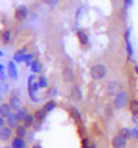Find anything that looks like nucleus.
<instances>
[{
  "label": "nucleus",
  "instance_id": "12",
  "mask_svg": "<svg viewBox=\"0 0 138 148\" xmlns=\"http://www.w3.org/2000/svg\"><path fill=\"white\" fill-rule=\"evenodd\" d=\"M27 144L26 142L23 140V138H18L15 137L13 140H12V148H26Z\"/></svg>",
  "mask_w": 138,
  "mask_h": 148
},
{
  "label": "nucleus",
  "instance_id": "6",
  "mask_svg": "<svg viewBox=\"0 0 138 148\" xmlns=\"http://www.w3.org/2000/svg\"><path fill=\"white\" fill-rule=\"evenodd\" d=\"M27 15H28V9L26 5H19L15 9V18L18 21H23L24 18H27Z\"/></svg>",
  "mask_w": 138,
  "mask_h": 148
},
{
  "label": "nucleus",
  "instance_id": "19",
  "mask_svg": "<svg viewBox=\"0 0 138 148\" xmlns=\"http://www.w3.org/2000/svg\"><path fill=\"white\" fill-rule=\"evenodd\" d=\"M9 105H10V107H12L13 110L18 111V110H19V106H21V101H19V98L15 97V96H13V97L10 98V102H9Z\"/></svg>",
  "mask_w": 138,
  "mask_h": 148
},
{
  "label": "nucleus",
  "instance_id": "35",
  "mask_svg": "<svg viewBox=\"0 0 138 148\" xmlns=\"http://www.w3.org/2000/svg\"><path fill=\"white\" fill-rule=\"evenodd\" d=\"M134 69H136V72L138 73V65H136V68H134Z\"/></svg>",
  "mask_w": 138,
  "mask_h": 148
},
{
  "label": "nucleus",
  "instance_id": "16",
  "mask_svg": "<svg viewBox=\"0 0 138 148\" xmlns=\"http://www.w3.org/2000/svg\"><path fill=\"white\" fill-rule=\"evenodd\" d=\"M28 110L27 109H24V107H22V109H19L15 112V116H17V119H18V121H24V119L27 118V115H28Z\"/></svg>",
  "mask_w": 138,
  "mask_h": 148
},
{
  "label": "nucleus",
  "instance_id": "20",
  "mask_svg": "<svg viewBox=\"0 0 138 148\" xmlns=\"http://www.w3.org/2000/svg\"><path fill=\"white\" fill-rule=\"evenodd\" d=\"M129 110L133 115H138V100H132L129 103Z\"/></svg>",
  "mask_w": 138,
  "mask_h": 148
},
{
  "label": "nucleus",
  "instance_id": "3",
  "mask_svg": "<svg viewBox=\"0 0 138 148\" xmlns=\"http://www.w3.org/2000/svg\"><path fill=\"white\" fill-rule=\"evenodd\" d=\"M128 102H129V95L127 92H122V93H119L115 97L114 106H115V109H123V107L127 106Z\"/></svg>",
  "mask_w": 138,
  "mask_h": 148
},
{
  "label": "nucleus",
  "instance_id": "9",
  "mask_svg": "<svg viewBox=\"0 0 138 148\" xmlns=\"http://www.w3.org/2000/svg\"><path fill=\"white\" fill-rule=\"evenodd\" d=\"M26 55H27V49L23 47V49H21V50H18L13 55V60L17 61V63H22V61H24V58H26Z\"/></svg>",
  "mask_w": 138,
  "mask_h": 148
},
{
  "label": "nucleus",
  "instance_id": "23",
  "mask_svg": "<svg viewBox=\"0 0 138 148\" xmlns=\"http://www.w3.org/2000/svg\"><path fill=\"white\" fill-rule=\"evenodd\" d=\"M55 107H56V103H55L54 101H47L44 106V110L46 111V112H50V111L55 110Z\"/></svg>",
  "mask_w": 138,
  "mask_h": 148
},
{
  "label": "nucleus",
  "instance_id": "22",
  "mask_svg": "<svg viewBox=\"0 0 138 148\" xmlns=\"http://www.w3.org/2000/svg\"><path fill=\"white\" fill-rule=\"evenodd\" d=\"M46 114H47V112H46L44 109H41V110H37V111H36V112H35V116H36V119H37L38 121H44Z\"/></svg>",
  "mask_w": 138,
  "mask_h": 148
},
{
  "label": "nucleus",
  "instance_id": "27",
  "mask_svg": "<svg viewBox=\"0 0 138 148\" xmlns=\"http://www.w3.org/2000/svg\"><path fill=\"white\" fill-rule=\"evenodd\" d=\"M37 82H38V84H40V87H41V88H46V87H47V84H49L47 79H46L45 77H40Z\"/></svg>",
  "mask_w": 138,
  "mask_h": 148
},
{
  "label": "nucleus",
  "instance_id": "29",
  "mask_svg": "<svg viewBox=\"0 0 138 148\" xmlns=\"http://www.w3.org/2000/svg\"><path fill=\"white\" fill-rule=\"evenodd\" d=\"M132 134L134 135V138H137V139H138V126H137V128H134V129H133Z\"/></svg>",
  "mask_w": 138,
  "mask_h": 148
},
{
  "label": "nucleus",
  "instance_id": "33",
  "mask_svg": "<svg viewBox=\"0 0 138 148\" xmlns=\"http://www.w3.org/2000/svg\"><path fill=\"white\" fill-rule=\"evenodd\" d=\"M106 114H110V115H111V114H113V111H111V107H106Z\"/></svg>",
  "mask_w": 138,
  "mask_h": 148
},
{
  "label": "nucleus",
  "instance_id": "32",
  "mask_svg": "<svg viewBox=\"0 0 138 148\" xmlns=\"http://www.w3.org/2000/svg\"><path fill=\"white\" fill-rule=\"evenodd\" d=\"M0 125H1V128L5 126V118H0Z\"/></svg>",
  "mask_w": 138,
  "mask_h": 148
},
{
  "label": "nucleus",
  "instance_id": "10",
  "mask_svg": "<svg viewBox=\"0 0 138 148\" xmlns=\"http://www.w3.org/2000/svg\"><path fill=\"white\" fill-rule=\"evenodd\" d=\"M12 128L10 126H3L1 130H0V138H1V140H8L10 139L12 137Z\"/></svg>",
  "mask_w": 138,
  "mask_h": 148
},
{
  "label": "nucleus",
  "instance_id": "8",
  "mask_svg": "<svg viewBox=\"0 0 138 148\" xmlns=\"http://www.w3.org/2000/svg\"><path fill=\"white\" fill-rule=\"evenodd\" d=\"M70 98H72L73 101H82L83 95H82L81 88H79L78 86H73L72 89H70Z\"/></svg>",
  "mask_w": 138,
  "mask_h": 148
},
{
  "label": "nucleus",
  "instance_id": "31",
  "mask_svg": "<svg viewBox=\"0 0 138 148\" xmlns=\"http://www.w3.org/2000/svg\"><path fill=\"white\" fill-rule=\"evenodd\" d=\"M124 1H125V7H130L133 4V0H124Z\"/></svg>",
  "mask_w": 138,
  "mask_h": 148
},
{
  "label": "nucleus",
  "instance_id": "7",
  "mask_svg": "<svg viewBox=\"0 0 138 148\" xmlns=\"http://www.w3.org/2000/svg\"><path fill=\"white\" fill-rule=\"evenodd\" d=\"M8 74L13 81L18 79V70H17V65H15L14 60H10L8 63Z\"/></svg>",
  "mask_w": 138,
  "mask_h": 148
},
{
  "label": "nucleus",
  "instance_id": "18",
  "mask_svg": "<svg viewBox=\"0 0 138 148\" xmlns=\"http://www.w3.org/2000/svg\"><path fill=\"white\" fill-rule=\"evenodd\" d=\"M15 134L18 138H24L27 135V128L24 125H18L15 128Z\"/></svg>",
  "mask_w": 138,
  "mask_h": 148
},
{
  "label": "nucleus",
  "instance_id": "28",
  "mask_svg": "<svg viewBox=\"0 0 138 148\" xmlns=\"http://www.w3.org/2000/svg\"><path fill=\"white\" fill-rule=\"evenodd\" d=\"M82 146H83V148H91L92 144L90 143V140H88L87 138H83V139H82Z\"/></svg>",
  "mask_w": 138,
  "mask_h": 148
},
{
  "label": "nucleus",
  "instance_id": "4",
  "mask_svg": "<svg viewBox=\"0 0 138 148\" xmlns=\"http://www.w3.org/2000/svg\"><path fill=\"white\" fill-rule=\"evenodd\" d=\"M113 148H125L127 147V138H124L122 134H118L111 140Z\"/></svg>",
  "mask_w": 138,
  "mask_h": 148
},
{
  "label": "nucleus",
  "instance_id": "25",
  "mask_svg": "<svg viewBox=\"0 0 138 148\" xmlns=\"http://www.w3.org/2000/svg\"><path fill=\"white\" fill-rule=\"evenodd\" d=\"M119 134H122L124 138H127V139H129V138L132 137V132L129 130L128 128H123V129H120V133Z\"/></svg>",
  "mask_w": 138,
  "mask_h": 148
},
{
  "label": "nucleus",
  "instance_id": "17",
  "mask_svg": "<svg viewBox=\"0 0 138 148\" xmlns=\"http://www.w3.org/2000/svg\"><path fill=\"white\" fill-rule=\"evenodd\" d=\"M35 120H36V116L33 115V114H28V115H27V118L24 119L23 125L26 126L27 129H28V128H31V126L35 124Z\"/></svg>",
  "mask_w": 138,
  "mask_h": 148
},
{
  "label": "nucleus",
  "instance_id": "24",
  "mask_svg": "<svg viewBox=\"0 0 138 148\" xmlns=\"http://www.w3.org/2000/svg\"><path fill=\"white\" fill-rule=\"evenodd\" d=\"M1 38H3V42H4V44H8V42H10V31L5 29L4 32H3Z\"/></svg>",
  "mask_w": 138,
  "mask_h": 148
},
{
  "label": "nucleus",
  "instance_id": "13",
  "mask_svg": "<svg viewBox=\"0 0 138 148\" xmlns=\"http://www.w3.org/2000/svg\"><path fill=\"white\" fill-rule=\"evenodd\" d=\"M7 124L8 126H10L12 129H15L18 126V119L15 116V114H10V115L7 118Z\"/></svg>",
  "mask_w": 138,
  "mask_h": 148
},
{
  "label": "nucleus",
  "instance_id": "21",
  "mask_svg": "<svg viewBox=\"0 0 138 148\" xmlns=\"http://www.w3.org/2000/svg\"><path fill=\"white\" fill-rule=\"evenodd\" d=\"M31 70H32V73H40L41 72V63L38 60H33L31 64Z\"/></svg>",
  "mask_w": 138,
  "mask_h": 148
},
{
  "label": "nucleus",
  "instance_id": "37",
  "mask_svg": "<svg viewBox=\"0 0 138 148\" xmlns=\"http://www.w3.org/2000/svg\"><path fill=\"white\" fill-rule=\"evenodd\" d=\"M3 148H12V147H3Z\"/></svg>",
  "mask_w": 138,
  "mask_h": 148
},
{
  "label": "nucleus",
  "instance_id": "1",
  "mask_svg": "<svg viewBox=\"0 0 138 148\" xmlns=\"http://www.w3.org/2000/svg\"><path fill=\"white\" fill-rule=\"evenodd\" d=\"M106 73H107V69H106V65H104V64H95L90 70L92 79H95V81H100V79L105 78Z\"/></svg>",
  "mask_w": 138,
  "mask_h": 148
},
{
  "label": "nucleus",
  "instance_id": "11",
  "mask_svg": "<svg viewBox=\"0 0 138 148\" xmlns=\"http://www.w3.org/2000/svg\"><path fill=\"white\" fill-rule=\"evenodd\" d=\"M12 110L13 109L10 107L9 103H3L1 106H0V115H1V118H8L10 114H13Z\"/></svg>",
  "mask_w": 138,
  "mask_h": 148
},
{
  "label": "nucleus",
  "instance_id": "34",
  "mask_svg": "<svg viewBox=\"0 0 138 148\" xmlns=\"http://www.w3.org/2000/svg\"><path fill=\"white\" fill-rule=\"evenodd\" d=\"M33 148H41V146H38V144H36V146H33Z\"/></svg>",
  "mask_w": 138,
  "mask_h": 148
},
{
  "label": "nucleus",
  "instance_id": "2",
  "mask_svg": "<svg viewBox=\"0 0 138 148\" xmlns=\"http://www.w3.org/2000/svg\"><path fill=\"white\" fill-rule=\"evenodd\" d=\"M106 92H107V95H109V96L116 97L119 93H122V92H123L122 83H119L118 81L109 82V84H107V87H106Z\"/></svg>",
  "mask_w": 138,
  "mask_h": 148
},
{
  "label": "nucleus",
  "instance_id": "14",
  "mask_svg": "<svg viewBox=\"0 0 138 148\" xmlns=\"http://www.w3.org/2000/svg\"><path fill=\"white\" fill-rule=\"evenodd\" d=\"M77 37H78V40H79V42H81V45H87L88 44V36H87V33L83 32L82 29H78L77 31Z\"/></svg>",
  "mask_w": 138,
  "mask_h": 148
},
{
  "label": "nucleus",
  "instance_id": "36",
  "mask_svg": "<svg viewBox=\"0 0 138 148\" xmlns=\"http://www.w3.org/2000/svg\"><path fill=\"white\" fill-rule=\"evenodd\" d=\"M91 148H97L96 146H93V144H92V146H91Z\"/></svg>",
  "mask_w": 138,
  "mask_h": 148
},
{
  "label": "nucleus",
  "instance_id": "5",
  "mask_svg": "<svg viewBox=\"0 0 138 148\" xmlns=\"http://www.w3.org/2000/svg\"><path fill=\"white\" fill-rule=\"evenodd\" d=\"M61 77H63V81L64 82H73V79H74V72H73V69L70 66H65L63 69V73H61Z\"/></svg>",
  "mask_w": 138,
  "mask_h": 148
},
{
  "label": "nucleus",
  "instance_id": "15",
  "mask_svg": "<svg viewBox=\"0 0 138 148\" xmlns=\"http://www.w3.org/2000/svg\"><path fill=\"white\" fill-rule=\"evenodd\" d=\"M129 36H130V31L128 29L125 32V44H127V52H128V56H132L133 55V49H132V44H130V40H129Z\"/></svg>",
  "mask_w": 138,
  "mask_h": 148
},
{
  "label": "nucleus",
  "instance_id": "26",
  "mask_svg": "<svg viewBox=\"0 0 138 148\" xmlns=\"http://www.w3.org/2000/svg\"><path fill=\"white\" fill-rule=\"evenodd\" d=\"M35 58V55L32 54V52H30V54H27L26 55V58H24V63H26V65L27 66H31V64H32V59Z\"/></svg>",
  "mask_w": 138,
  "mask_h": 148
},
{
  "label": "nucleus",
  "instance_id": "30",
  "mask_svg": "<svg viewBox=\"0 0 138 148\" xmlns=\"http://www.w3.org/2000/svg\"><path fill=\"white\" fill-rule=\"evenodd\" d=\"M44 1L46 3V4H51V5H54L55 3L58 1V0H44Z\"/></svg>",
  "mask_w": 138,
  "mask_h": 148
}]
</instances>
